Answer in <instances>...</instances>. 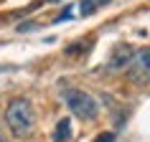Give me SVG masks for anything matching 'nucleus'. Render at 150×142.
Returning a JSON list of instances; mask_svg holds the SVG:
<instances>
[{
    "mask_svg": "<svg viewBox=\"0 0 150 142\" xmlns=\"http://www.w3.org/2000/svg\"><path fill=\"white\" fill-rule=\"evenodd\" d=\"M5 124L10 127V132L16 137H25V134L33 129L36 124V112H33V104L23 96H18L8 104L5 109Z\"/></svg>",
    "mask_w": 150,
    "mask_h": 142,
    "instance_id": "1",
    "label": "nucleus"
},
{
    "mask_svg": "<svg viewBox=\"0 0 150 142\" xmlns=\"http://www.w3.org/2000/svg\"><path fill=\"white\" fill-rule=\"evenodd\" d=\"M64 102L69 104V109H71L74 117H79V119H97L99 107H97V102H94L92 94L81 91V89H66V91H64Z\"/></svg>",
    "mask_w": 150,
    "mask_h": 142,
    "instance_id": "2",
    "label": "nucleus"
},
{
    "mask_svg": "<svg viewBox=\"0 0 150 142\" xmlns=\"http://www.w3.org/2000/svg\"><path fill=\"white\" fill-rule=\"evenodd\" d=\"M127 66H130V79L135 84H150V46L132 51V58Z\"/></svg>",
    "mask_w": 150,
    "mask_h": 142,
    "instance_id": "3",
    "label": "nucleus"
},
{
    "mask_svg": "<svg viewBox=\"0 0 150 142\" xmlns=\"http://www.w3.org/2000/svg\"><path fill=\"white\" fill-rule=\"evenodd\" d=\"M130 58H132V46L120 43V46L115 48L112 58H110V69H125L127 63H130Z\"/></svg>",
    "mask_w": 150,
    "mask_h": 142,
    "instance_id": "4",
    "label": "nucleus"
},
{
    "mask_svg": "<svg viewBox=\"0 0 150 142\" xmlns=\"http://www.w3.org/2000/svg\"><path fill=\"white\" fill-rule=\"evenodd\" d=\"M71 140V119L64 117L59 119V124H56L54 134H51V142H69Z\"/></svg>",
    "mask_w": 150,
    "mask_h": 142,
    "instance_id": "5",
    "label": "nucleus"
},
{
    "mask_svg": "<svg viewBox=\"0 0 150 142\" xmlns=\"http://www.w3.org/2000/svg\"><path fill=\"white\" fill-rule=\"evenodd\" d=\"M107 3H110V0H81V3H79V13L84 18H87V15H94V10L102 8V5H107Z\"/></svg>",
    "mask_w": 150,
    "mask_h": 142,
    "instance_id": "6",
    "label": "nucleus"
},
{
    "mask_svg": "<svg viewBox=\"0 0 150 142\" xmlns=\"http://www.w3.org/2000/svg\"><path fill=\"white\" fill-rule=\"evenodd\" d=\"M94 142H115V134H112V132H102Z\"/></svg>",
    "mask_w": 150,
    "mask_h": 142,
    "instance_id": "7",
    "label": "nucleus"
},
{
    "mask_svg": "<svg viewBox=\"0 0 150 142\" xmlns=\"http://www.w3.org/2000/svg\"><path fill=\"white\" fill-rule=\"evenodd\" d=\"M3 140H5V134H3V127H0V142H3Z\"/></svg>",
    "mask_w": 150,
    "mask_h": 142,
    "instance_id": "8",
    "label": "nucleus"
},
{
    "mask_svg": "<svg viewBox=\"0 0 150 142\" xmlns=\"http://www.w3.org/2000/svg\"><path fill=\"white\" fill-rule=\"evenodd\" d=\"M46 3H59V0H46Z\"/></svg>",
    "mask_w": 150,
    "mask_h": 142,
    "instance_id": "9",
    "label": "nucleus"
}]
</instances>
